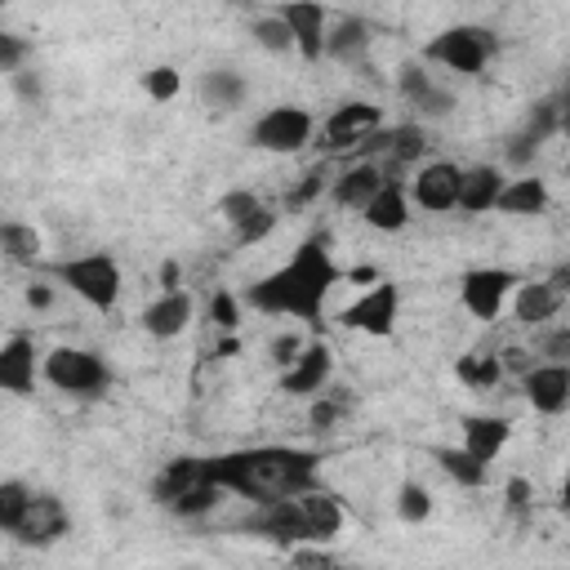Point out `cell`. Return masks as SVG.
I'll list each match as a JSON object with an SVG mask.
<instances>
[{"instance_id": "13", "label": "cell", "mask_w": 570, "mask_h": 570, "mask_svg": "<svg viewBox=\"0 0 570 570\" xmlns=\"http://www.w3.org/2000/svg\"><path fill=\"white\" fill-rule=\"evenodd\" d=\"M67 530H71V517H67L62 499H58V494H49V490H36V494H31L27 517L18 521V530H13L9 539H13V543H22V548H53Z\"/></svg>"}, {"instance_id": "31", "label": "cell", "mask_w": 570, "mask_h": 570, "mask_svg": "<svg viewBox=\"0 0 570 570\" xmlns=\"http://www.w3.org/2000/svg\"><path fill=\"white\" fill-rule=\"evenodd\" d=\"M454 374H459L468 387L490 392V387H499V379H503V361H499V352H472V356H463V361L454 365Z\"/></svg>"}, {"instance_id": "20", "label": "cell", "mask_w": 570, "mask_h": 570, "mask_svg": "<svg viewBox=\"0 0 570 570\" xmlns=\"http://www.w3.org/2000/svg\"><path fill=\"white\" fill-rule=\"evenodd\" d=\"M383 183H387V178H383V165H379V160H352V165L330 183V196H334V205H343V209H365Z\"/></svg>"}, {"instance_id": "32", "label": "cell", "mask_w": 570, "mask_h": 570, "mask_svg": "<svg viewBox=\"0 0 570 570\" xmlns=\"http://www.w3.org/2000/svg\"><path fill=\"white\" fill-rule=\"evenodd\" d=\"M263 209H267V205H263L249 187H232V191H223V196H218V214H223V223H227L232 232H240L245 223H254Z\"/></svg>"}, {"instance_id": "48", "label": "cell", "mask_w": 570, "mask_h": 570, "mask_svg": "<svg viewBox=\"0 0 570 570\" xmlns=\"http://www.w3.org/2000/svg\"><path fill=\"white\" fill-rule=\"evenodd\" d=\"M343 276H347V281H361V285H374V281H379L374 267H352V272H343Z\"/></svg>"}, {"instance_id": "24", "label": "cell", "mask_w": 570, "mask_h": 570, "mask_svg": "<svg viewBox=\"0 0 570 570\" xmlns=\"http://www.w3.org/2000/svg\"><path fill=\"white\" fill-rule=\"evenodd\" d=\"M365 53H370V22L365 18H334L330 22V31H325V58H334V62H365Z\"/></svg>"}, {"instance_id": "2", "label": "cell", "mask_w": 570, "mask_h": 570, "mask_svg": "<svg viewBox=\"0 0 570 570\" xmlns=\"http://www.w3.org/2000/svg\"><path fill=\"white\" fill-rule=\"evenodd\" d=\"M343 281V267L330 254V232H312L276 272L258 276L245 289V303L267 316H294L303 325H321L330 289Z\"/></svg>"}, {"instance_id": "5", "label": "cell", "mask_w": 570, "mask_h": 570, "mask_svg": "<svg viewBox=\"0 0 570 570\" xmlns=\"http://www.w3.org/2000/svg\"><path fill=\"white\" fill-rule=\"evenodd\" d=\"M40 374H45V383H53L67 396H102L111 387L107 361L89 347H53L40 361Z\"/></svg>"}, {"instance_id": "38", "label": "cell", "mask_w": 570, "mask_h": 570, "mask_svg": "<svg viewBox=\"0 0 570 570\" xmlns=\"http://www.w3.org/2000/svg\"><path fill=\"white\" fill-rule=\"evenodd\" d=\"M330 183H334V178H330V169H325V165H316V169H307V174H303V183L285 196V205H289V209H303V205H312L321 191H330Z\"/></svg>"}, {"instance_id": "49", "label": "cell", "mask_w": 570, "mask_h": 570, "mask_svg": "<svg viewBox=\"0 0 570 570\" xmlns=\"http://www.w3.org/2000/svg\"><path fill=\"white\" fill-rule=\"evenodd\" d=\"M548 281H552V285H557L561 294H566V289H570V263H566V267H557V272H552Z\"/></svg>"}, {"instance_id": "36", "label": "cell", "mask_w": 570, "mask_h": 570, "mask_svg": "<svg viewBox=\"0 0 570 570\" xmlns=\"http://www.w3.org/2000/svg\"><path fill=\"white\" fill-rule=\"evenodd\" d=\"M343 414H347V396H343V387H325V392H316V396H312L307 423H312L316 432H325V428H334Z\"/></svg>"}, {"instance_id": "40", "label": "cell", "mask_w": 570, "mask_h": 570, "mask_svg": "<svg viewBox=\"0 0 570 570\" xmlns=\"http://www.w3.org/2000/svg\"><path fill=\"white\" fill-rule=\"evenodd\" d=\"M276 232V209H263L254 223H245L240 232H232L236 236V245H258V240H267Z\"/></svg>"}, {"instance_id": "35", "label": "cell", "mask_w": 570, "mask_h": 570, "mask_svg": "<svg viewBox=\"0 0 570 570\" xmlns=\"http://www.w3.org/2000/svg\"><path fill=\"white\" fill-rule=\"evenodd\" d=\"M249 36H254V45L267 49V53H289V49H294V36H289V27H285L281 13L254 18V22H249Z\"/></svg>"}, {"instance_id": "27", "label": "cell", "mask_w": 570, "mask_h": 570, "mask_svg": "<svg viewBox=\"0 0 570 570\" xmlns=\"http://www.w3.org/2000/svg\"><path fill=\"white\" fill-rule=\"evenodd\" d=\"M432 459H436V468H441L454 485H463V490H481V485L490 481V463L476 459L463 441H459V445H436Z\"/></svg>"}, {"instance_id": "18", "label": "cell", "mask_w": 570, "mask_h": 570, "mask_svg": "<svg viewBox=\"0 0 570 570\" xmlns=\"http://www.w3.org/2000/svg\"><path fill=\"white\" fill-rule=\"evenodd\" d=\"M191 312H196V303H191L187 289H160V298L147 303L138 321H142V330L151 338H178L191 325Z\"/></svg>"}, {"instance_id": "50", "label": "cell", "mask_w": 570, "mask_h": 570, "mask_svg": "<svg viewBox=\"0 0 570 570\" xmlns=\"http://www.w3.org/2000/svg\"><path fill=\"white\" fill-rule=\"evenodd\" d=\"M557 508H561V512H566V517H570V476H566V481H561V499H557Z\"/></svg>"}, {"instance_id": "11", "label": "cell", "mask_w": 570, "mask_h": 570, "mask_svg": "<svg viewBox=\"0 0 570 570\" xmlns=\"http://www.w3.org/2000/svg\"><path fill=\"white\" fill-rule=\"evenodd\" d=\"M459 187H463V169L454 160H428L410 178V200L423 214H450L459 209Z\"/></svg>"}, {"instance_id": "15", "label": "cell", "mask_w": 570, "mask_h": 570, "mask_svg": "<svg viewBox=\"0 0 570 570\" xmlns=\"http://www.w3.org/2000/svg\"><path fill=\"white\" fill-rule=\"evenodd\" d=\"M334 379V352L330 343H303V352L281 370V392L289 396H316Z\"/></svg>"}, {"instance_id": "9", "label": "cell", "mask_w": 570, "mask_h": 570, "mask_svg": "<svg viewBox=\"0 0 570 570\" xmlns=\"http://www.w3.org/2000/svg\"><path fill=\"white\" fill-rule=\"evenodd\" d=\"M245 530L276 543V548H298V543H312V530H307V517H303V503L298 499H272V503H254V512L245 517Z\"/></svg>"}, {"instance_id": "30", "label": "cell", "mask_w": 570, "mask_h": 570, "mask_svg": "<svg viewBox=\"0 0 570 570\" xmlns=\"http://www.w3.org/2000/svg\"><path fill=\"white\" fill-rule=\"evenodd\" d=\"M200 94H205V102H209L214 111H236V107L245 102V80H240V71H232V67H214V71H205Z\"/></svg>"}, {"instance_id": "33", "label": "cell", "mask_w": 570, "mask_h": 570, "mask_svg": "<svg viewBox=\"0 0 570 570\" xmlns=\"http://www.w3.org/2000/svg\"><path fill=\"white\" fill-rule=\"evenodd\" d=\"M31 485L27 481H18V476H9V481H0V530L4 534H13L18 530V521L27 517V508H31Z\"/></svg>"}, {"instance_id": "6", "label": "cell", "mask_w": 570, "mask_h": 570, "mask_svg": "<svg viewBox=\"0 0 570 570\" xmlns=\"http://www.w3.org/2000/svg\"><path fill=\"white\" fill-rule=\"evenodd\" d=\"M312 134H316V120H312V111L298 107V102L267 107V111L249 125V142H254L258 151H276V156L303 151V147L312 142Z\"/></svg>"}, {"instance_id": "34", "label": "cell", "mask_w": 570, "mask_h": 570, "mask_svg": "<svg viewBox=\"0 0 570 570\" xmlns=\"http://www.w3.org/2000/svg\"><path fill=\"white\" fill-rule=\"evenodd\" d=\"M392 503H396V517H401L405 525H423V521L432 517V494H428V485H419V481H401Z\"/></svg>"}, {"instance_id": "44", "label": "cell", "mask_w": 570, "mask_h": 570, "mask_svg": "<svg viewBox=\"0 0 570 570\" xmlns=\"http://www.w3.org/2000/svg\"><path fill=\"white\" fill-rule=\"evenodd\" d=\"M9 80H13V89H18V98H27V102H40V94H45V89H40V76H36L31 67H22V71H13Z\"/></svg>"}, {"instance_id": "41", "label": "cell", "mask_w": 570, "mask_h": 570, "mask_svg": "<svg viewBox=\"0 0 570 570\" xmlns=\"http://www.w3.org/2000/svg\"><path fill=\"white\" fill-rule=\"evenodd\" d=\"M22 58H27V40H22V36H13V31H9V36H0V71H9V76H13V71H22Z\"/></svg>"}, {"instance_id": "23", "label": "cell", "mask_w": 570, "mask_h": 570, "mask_svg": "<svg viewBox=\"0 0 570 570\" xmlns=\"http://www.w3.org/2000/svg\"><path fill=\"white\" fill-rule=\"evenodd\" d=\"M410 187L405 183H383L379 191H374V200L361 209V218L374 227V232H401L405 223H410Z\"/></svg>"}, {"instance_id": "22", "label": "cell", "mask_w": 570, "mask_h": 570, "mask_svg": "<svg viewBox=\"0 0 570 570\" xmlns=\"http://www.w3.org/2000/svg\"><path fill=\"white\" fill-rule=\"evenodd\" d=\"M503 174L499 165H468L463 169V187H459V209L463 214H490L499 205V191H503Z\"/></svg>"}, {"instance_id": "29", "label": "cell", "mask_w": 570, "mask_h": 570, "mask_svg": "<svg viewBox=\"0 0 570 570\" xmlns=\"http://www.w3.org/2000/svg\"><path fill=\"white\" fill-rule=\"evenodd\" d=\"M0 249H4V258H9V263L36 267V263H40V254H45V236H40L31 223L9 218V223L0 227Z\"/></svg>"}, {"instance_id": "45", "label": "cell", "mask_w": 570, "mask_h": 570, "mask_svg": "<svg viewBox=\"0 0 570 570\" xmlns=\"http://www.w3.org/2000/svg\"><path fill=\"white\" fill-rule=\"evenodd\" d=\"M503 499H508L512 512H525V508H530V481H525V476H512L508 490H503Z\"/></svg>"}, {"instance_id": "4", "label": "cell", "mask_w": 570, "mask_h": 570, "mask_svg": "<svg viewBox=\"0 0 570 570\" xmlns=\"http://www.w3.org/2000/svg\"><path fill=\"white\" fill-rule=\"evenodd\" d=\"M53 276L76 294V298H85L89 307H98V312H111L116 307V298H120V285H125V272H120V263L111 258V254H80V258H62L58 267H53Z\"/></svg>"}, {"instance_id": "25", "label": "cell", "mask_w": 570, "mask_h": 570, "mask_svg": "<svg viewBox=\"0 0 570 570\" xmlns=\"http://www.w3.org/2000/svg\"><path fill=\"white\" fill-rule=\"evenodd\" d=\"M463 445L476 454V459H499V450L508 445V436H512V423L503 419V414H463Z\"/></svg>"}, {"instance_id": "1", "label": "cell", "mask_w": 570, "mask_h": 570, "mask_svg": "<svg viewBox=\"0 0 570 570\" xmlns=\"http://www.w3.org/2000/svg\"><path fill=\"white\" fill-rule=\"evenodd\" d=\"M205 481L223 485L236 499L272 503V499H298L321 485V454L303 445H249L205 459Z\"/></svg>"}, {"instance_id": "17", "label": "cell", "mask_w": 570, "mask_h": 570, "mask_svg": "<svg viewBox=\"0 0 570 570\" xmlns=\"http://www.w3.org/2000/svg\"><path fill=\"white\" fill-rule=\"evenodd\" d=\"M396 89H401V98H405L410 107H419V111L432 116V120H441V116L454 111V94L441 89L436 76H432L423 62H401V67H396Z\"/></svg>"}, {"instance_id": "10", "label": "cell", "mask_w": 570, "mask_h": 570, "mask_svg": "<svg viewBox=\"0 0 570 570\" xmlns=\"http://www.w3.org/2000/svg\"><path fill=\"white\" fill-rule=\"evenodd\" d=\"M383 125V107L379 102H365V98H352V102H338L330 116H325V125H321V147L325 151H352L356 142H365L374 129Z\"/></svg>"}, {"instance_id": "39", "label": "cell", "mask_w": 570, "mask_h": 570, "mask_svg": "<svg viewBox=\"0 0 570 570\" xmlns=\"http://www.w3.org/2000/svg\"><path fill=\"white\" fill-rule=\"evenodd\" d=\"M209 316H214V325H218V330H236V325H240V307H236V294L218 289V294L209 298Z\"/></svg>"}, {"instance_id": "21", "label": "cell", "mask_w": 570, "mask_h": 570, "mask_svg": "<svg viewBox=\"0 0 570 570\" xmlns=\"http://www.w3.org/2000/svg\"><path fill=\"white\" fill-rule=\"evenodd\" d=\"M557 307H561V289L552 281H521L512 289V316L521 325H534L539 330V325H548L557 316Z\"/></svg>"}, {"instance_id": "19", "label": "cell", "mask_w": 570, "mask_h": 570, "mask_svg": "<svg viewBox=\"0 0 570 570\" xmlns=\"http://www.w3.org/2000/svg\"><path fill=\"white\" fill-rule=\"evenodd\" d=\"M0 387L13 396L36 392V343L31 334H9L0 343Z\"/></svg>"}, {"instance_id": "12", "label": "cell", "mask_w": 570, "mask_h": 570, "mask_svg": "<svg viewBox=\"0 0 570 570\" xmlns=\"http://www.w3.org/2000/svg\"><path fill=\"white\" fill-rule=\"evenodd\" d=\"M276 13L285 18L289 36H294V53L303 62H321L325 58V31H330V9L321 0H281Z\"/></svg>"}, {"instance_id": "47", "label": "cell", "mask_w": 570, "mask_h": 570, "mask_svg": "<svg viewBox=\"0 0 570 570\" xmlns=\"http://www.w3.org/2000/svg\"><path fill=\"white\" fill-rule=\"evenodd\" d=\"M178 276H183V272H178V263L169 258V263L160 267V289H178Z\"/></svg>"}, {"instance_id": "26", "label": "cell", "mask_w": 570, "mask_h": 570, "mask_svg": "<svg viewBox=\"0 0 570 570\" xmlns=\"http://www.w3.org/2000/svg\"><path fill=\"white\" fill-rule=\"evenodd\" d=\"M499 214H512V218H534L548 209V183L534 178V174H521V178H508L503 191H499Z\"/></svg>"}, {"instance_id": "28", "label": "cell", "mask_w": 570, "mask_h": 570, "mask_svg": "<svg viewBox=\"0 0 570 570\" xmlns=\"http://www.w3.org/2000/svg\"><path fill=\"white\" fill-rule=\"evenodd\" d=\"M298 503H303V517H307V530H312V543H330V539H338V530H343V503L330 494V490H307V494H298Z\"/></svg>"}, {"instance_id": "8", "label": "cell", "mask_w": 570, "mask_h": 570, "mask_svg": "<svg viewBox=\"0 0 570 570\" xmlns=\"http://www.w3.org/2000/svg\"><path fill=\"white\" fill-rule=\"evenodd\" d=\"M396 316H401V289L392 281H374L361 298H352L338 312V325L361 330V334H374V338H387L396 330Z\"/></svg>"}, {"instance_id": "42", "label": "cell", "mask_w": 570, "mask_h": 570, "mask_svg": "<svg viewBox=\"0 0 570 570\" xmlns=\"http://www.w3.org/2000/svg\"><path fill=\"white\" fill-rule=\"evenodd\" d=\"M267 352H272V365H276V370H285V365L303 352V338H298V334H276V338L267 343Z\"/></svg>"}, {"instance_id": "16", "label": "cell", "mask_w": 570, "mask_h": 570, "mask_svg": "<svg viewBox=\"0 0 570 570\" xmlns=\"http://www.w3.org/2000/svg\"><path fill=\"white\" fill-rule=\"evenodd\" d=\"M552 134H561V98H539V102L530 107L525 125L508 138V160H512V165H530L534 151H539Z\"/></svg>"}, {"instance_id": "37", "label": "cell", "mask_w": 570, "mask_h": 570, "mask_svg": "<svg viewBox=\"0 0 570 570\" xmlns=\"http://www.w3.org/2000/svg\"><path fill=\"white\" fill-rule=\"evenodd\" d=\"M142 89H147L151 102H169V98H178L183 76L174 67H151V71H142Z\"/></svg>"}, {"instance_id": "14", "label": "cell", "mask_w": 570, "mask_h": 570, "mask_svg": "<svg viewBox=\"0 0 570 570\" xmlns=\"http://www.w3.org/2000/svg\"><path fill=\"white\" fill-rule=\"evenodd\" d=\"M521 396L534 414H566L570 410V365L566 361H534L521 379Z\"/></svg>"}, {"instance_id": "43", "label": "cell", "mask_w": 570, "mask_h": 570, "mask_svg": "<svg viewBox=\"0 0 570 570\" xmlns=\"http://www.w3.org/2000/svg\"><path fill=\"white\" fill-rule=\"evenodd\" d=\"M499 361H503V374L512 370V374L521 379V374H525V370H530L539 356H534V347H503V352H499Z\"/></svg>"}, {"instance_id": "3", "label": "cell", "mask_w": 570, "mask_h": 570, "mask_svg": "<svg viewBox=\"0 0 570 570\" xmlns=\"http://www.w3.org/2000/svg\"><path fill=\"white\" fill-rule=\"evenodd\" d=\"M494 49H499L494 31H485L476 22H454L423 45V62H436V67L459 71V76H481L485 62L494 58Z\"/></svg>"}, {"instance_id": "7", "label": "cell", "mask_w": 570, "mask_h": 570, "mask_svg": "<svg viewBox=\"0 0 570 570\" xmlns=\"http://www.w3.org/2000/svg\"><path fill=\"white\" fill-rule=\"evenodd\" d=\"M517 285H521V276L508 272V267H468L459 276V303L476 321H499L503 307L512 303V289Z\"/></svg>"}, {"instance_id": "51", "label": "cell", "mask_w": 570, "mask_h": 570, "mask_svg": "<svg viewBox=\"0 0 570 570\" xmlns=\"http://www.w3.org/2000/svg\"><path fill=\"white\" fill-rule=\"evenodd\" d=\"M561 134H566V138H570V94H566V98H561Z\"/></svg>"}, {"instance_id": "52", "label": "cell", "mask_w": 570, "mask_h": 570, "mask_svg": "<svg viewBox=\"0 0 570 570\" xmlns=\"http://www.w3.org/2000/svg\"><path fill=\"white\" fill-rule=\"evenodd\" d=\"M566 334H570V325H566Z\"/></svg>"}, {"instance_id": "46", "label": "cell", "mask_w": 570, "mask_h": 570, "mask_svg": "<svg viewBox=\"0 0 570 570\" xmlns=\"http://www.w3.org/2000/svg\"><path fill=\"white\" fill-rule=\"evenodd\" d=\"M27 307L49 312V307H53V285H49V281H31V285H27Z\"/></svg>"}]
</instances>
